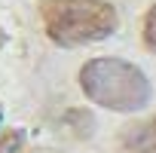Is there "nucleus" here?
<instances>
[{
  "label": "nucleus",
  "mask_w": 156,
  "mask_h": 153,
  "mask_svg": "<svg viewBox=\"0 0 156 153\" xmlns=\"http://www.w3.org/2000/svg\"><path fill=\"white\" fill-rule=\"evenodd\" d=\"M80 89L98 107L116 113L144 110L150 101V80L141 67L122 58H92L80 70Z\"/></svg>",
  "instance_id": "1"
},
{
  "label": "nucleus",
  "mask_w": 156,
  "mask_h": 153,
  "mask_svg": "<svg viewBox=\"0 0 156 153\" xmlns=\"http://www.w3.org/2000/svg\"><path fill=\"white\" fill-rule=\"evenodd\" d=\"M40 19L49 40L58 46L98 43L119 25V16L107 0H43Z\"/></svg>",
  "instance_id": "2"
},
{
  "label": "nucleus",
  "mask_w": 156,
  "mask_h": 153,
  "mask_svg": "<svg viewBox=\"0 0 156 153\" xmlns=\"http://www.w3.org/2000/svg\"><path fill=\"white\" fill-rule=\"evenodd\" d=\"M119 153H156V116L126 129L119 141Z\"/></svg>",
  "instance_id": "3"
},
{
  "label": "nucleus",
  "mask_w": 156,
  "mask_h": 153,
  "mask_svg": "<svg viewBox=\"0 0 156 153\" xmlns=\"http://www.w3.org/2000/svg\"><path fill=\"white\" fill-rule=\"evenodd\" d=\"M144 43H147V49H153L156 52V3L147 9V16H144Z\"/></svg>",
  "instance_id": "4"
}]
</instances>
